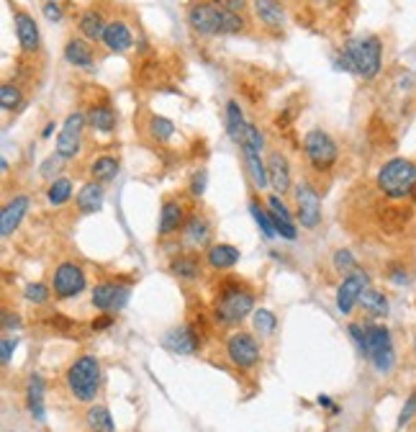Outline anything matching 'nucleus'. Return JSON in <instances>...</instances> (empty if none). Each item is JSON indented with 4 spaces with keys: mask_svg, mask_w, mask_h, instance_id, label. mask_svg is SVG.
<instances>
[{
    "mask_svg": "<svg viewBox=\"0 0 416 432\" xmlns=\"http://www.w3.org/2000/svg\"><path fill=\"white\" fill-rule=\"evenodd\" d=\"M416 414V393H411L408 396V402L404 404V409H401V414H398V427H406L408 422H411V417Z\"/></svg>",
    "mask_w": 416,
    "mask_h": 432,
    "instance_id": "obj_46",
    "label": "nucleus"
},
{
    "mask_svg": "<svg viewBox=\"0 0 416 432\" xmlns=\"http://www.w3.org/2000/svg\"><path fill=\"white\" fill-rule=\"evenodd\" d=\"M247 31V19L244 13L221 8V34H242Z\"/></svg>",
    "mask_w": 416,
    "mask_h": 432,
    "instance_id": "obj_39",
    "label": "nucleus"
},
{
    "mask_svg": "<svg viewBox=\"0 0 416 432\" xmlns=\"http://www.w3.org/2000/svg\"><path fill=\"white\" fill-rule=\"evenodd\" d=\"M188 23L201 36H219L221 34V8L211 0H195L188 6Z\"/></svg>",
    "mask_w": 416,
    "mask_h": 432,
    "instance_id": "obj_9",
    "label": "nucleus"
},
{
    "mask_svg": "<svg viewBox=\"0 0 416 432\" xmlns=\"http://www.w3.org/2000/svg\"><path fill=\"white\" fill-rule=\"evenodd\" d=\"M303 152H306V160L309 165L316 170V173H329L334 162L339 160V147L337 142L321 131V129H314L303 137Z\"/></svg>",
    "mask_w": 416,
    "mask_h": 432,
    "instance_id": "obj_6",
    "label": "nucleus"
},
{
    "mask_svg": "<svg viewBox=\"0 0 416 432\" xmlns=\"http://www.w3.org/2000/svg\"><path fill=\"white\" fill-rule=\"evenodd\" d=\"M26 404H29V412L34 414L36 422H44L47 414H44V383L39 376H31L29 389H26Z\"/></svg>",
    "mask_w": 416,
    "mask_h": 432,
    "instance_id": "obj_32",
    "label": "nucleus"
},
{
    "mask_svg": "<svg viewBox=\"0 0 416 432\" xmlns=\"http://www.w3.org/2000/svg\"><path fill=\"white\" fill-rule=\"evenodd\" d=\"M213 6H219V8H226V10H237V13H244L247 8V3L244 0H211Z\"/></svg>",
    "mask_w": 416,
    "mask_h": 432,
    "instance_id": "obj_48",
    "label": "nucleus"
},
{
    "mask_svg": "<svg viewBox=\"0 0 416 432\" xmlns=\"http://www.w3.org/2000/svg\"><path fill=\"white\" fill-rule=\"evenodd\" d=\"M3 316H6V322H3V327H6V330H10V327H19V316H16V314L10 316L8 312H6Z\"/></svg>",
    "mask_w": 416,
    "mask_h": 432,
    "instance_id": "obj_53",
    "label": "nucleus"
},
{
    "mask_svg": "<svg viewBox=\"0 0 416 432\" xmlns=\"http://www.w3.org/2000/svg\"><path fill=\"white\" fill-rule=\"evenodd\" d=\"M106 21H103V13L98 8H85L80 13L78 19V29L80 34L85 36L87 41H103V34H106Z\"/></svg>",
    "mask_w": 416,
    "mask_h": 432,
    "instance_id": "obj_24",
    "label": "nucleus"
},
{
    "mask_svg": "<svg viewBox=\"0 0 416 432\" xmlns=\"http://www.w3.org/2000/svg\"><path fill=\"white\" fill-rule=\"evenodd\" d=\"M126 299H129V288L118 283H98L93 288V306L100 309V312H111V309H121L126 304Z\"/></svg>",
    "mask_w": 416,
    "mask_h": 432,
    "instance_id": "obj_16",
    "label": "nucleus"
},
{
    "mask_svg": "<svg viewBox=\"0 0 416 432\" xmlns=\"http://www.w3.org/2000/svg\"><path fill=\"white\" fill-rule=\"evenodd\" d=\"M408 219H411V208L406 206L391 204V206L380 208V226H383L386 232H401V229L408 224Z\"/></svg>",
    "mask_w": 416,
    "mask_h": 432,
    "instance_id": "obj_31",
    "label": "nucleus"
},
{
    "mask_svg": "<svg viewBox=\"0 0 416 432\" xmlns=\"http://www.w3.org/2000/svg\"><path fill=\"white\" fill-rule=\"evenodd\" d=\"M242 155H244V165H247V173H250L252 183L257 188H267L270 183V175H267V165L260 160V149H252L247 144H242Z\"/></svg>",
    "mask_w": 416,
    "mask_h": 432,
    "instance_id": "obj_26",
    "label": "nucleus"
},
{
    "mask_svg": "<svg viewBox=\"0 0 416 432\" xmlns=\"http://www.w3.org/2000/svg\"><path fill=\"white\" fill-rule=\"evenodd\" d=\"M250 211H252V216H254V222H257V226L262 229V237L265 239H275V224H272V216H270V211L267 208H262L254 198L250 201Z\"/></svg>",
    "mask_w": 416,
    "mask_h": 432,
    "instance_id": "obj_38",
    "label": "nucleus"
},
{
    "mask_svg": "<svg viewBox=\"0 0 416 432\" xmlns=\"http://www.w3.org/2000/svg\"><path fill=\"white\" fill-rule=\"evenodd\" d=\"M52 131H54V124H47V127H44V131H41V137H44V139L52 137Z\"/></svg>",
    "mask_w": 416,
    "mask_h": 432,
    "instance_id": "obj_54",
    "label": "nucleus"
},
{
    "mask_svg": "<svg viewBox=\"0 0 416 432\" xmlns=\"http://www.w3.org/2000/svg\"><path fill=\"white\" fill-rule=\"evenodd\" d=\"M267 211L272 216V224H275V232L285 239H296L298 237V229H296V222H293L291 211L288 206L281 201V196L275 193V196H267Z\"/></svg>",
    "mask_w": 416,
    "mask_h": 432,
    "instance_id": "obj_18",
    "label": "nucleus"
},
{
    "mask_svg": "<svg viewBox=\"0 0 416 432\" xmlns=\"http://www.w3.org/2000/svg\"><path fill=\"white\" fill-rule=\"evenodd\" d=\"M293 196H296V211H298V222L303 229H316L321 224V196L319 191L311 186L309 180H300L293 186Z\"/></svg>",
    "mask_w": 416,
    "mask_h": 432,
    "instance_id": "obj_7",
    "label": "nucleus"
},
{
    "mask_svg": "<svg viewBox=\"0 0 416 432\" xmlns=\"http://www.w3.org/2000/svg\"><path fill=\"white\" fill-rule=\"evenodd\" d=\"M49 319H52V327H57V330H69V327H72V322H69L67 316H62V314H52L49 316Z\"/></svg>",
    "mask_w": 416,
    "mask_h": 432,
    "instance_id": "obj_49",
    "label": "nucleus"
},
{
    "mask_svg": "<svg viewBox=\"0 0 416 432\" xmlns=\"http://www.w3.org/2000/svg\"><path fill=\"white\" fill-rule=\"evenodd\" d=\"M239 250L234 245H223V242H219V245H211L208 247V252H206V260H208V266L216 268V270H226V268H234L237 263H239Z\"/></svg>",
    "mask_w": 416,
    "mask_h": 432,
    "instance_id": "obj_27",
    "label": "nucleus"
},
{
    "mask_svg": "<svg viewBox=\"0 0 416 432\" xmlns=\"http://www.w3.org/2000/svg\"><path fill=\"white\" fill-rule=\"evenodd\" d=\"M226 358L232 360L237 368L250 371L260 363V345L250 332H234L226 340Z\"/></svg>",
    "mask_w": 416,
    "mask_h": 432,
    "instance_id": "obj_10",
    "label": "nucleus"
},
{
    "mask_svg": "<svg viewBox=\"0 0 416 432\" xmlns=\"http://www.w3.org/2000/svg\"><path fill=\"white\" fill-rule=\"evenodd\" d=\"M275 327H278V322H275V314H272V312H267V309L254 312V330L260 334H270Z\"/></svg>",
    "mask_w": 416,
    "mask_h": 432,
    "instance_id": "obj_41",
    "label": "nucleus"
},
{
    "mask_svg": "<svg viewBox=\"0 0 416 432\" xmlns=\"http://www.w3.org/2000/svg\"><path fill=\"white\" fill-rule=\"evenodd\" d=\"M368 288V273L365 270H352L347 273V278L342 281L337 291V309L342 314H349L355 304H360V296L365 294Z\"/></svg>",
    "mask_w": 416,
    "mask_h": 432,
    "instance_id": "obj_12",
    "label": "nucleus"
},
{
    "mask_svg": "<svg viewBox=\"0 0 416 432\" xmlns=\"http://www.w3.org/2000/svg\"><path fill=\"white\" fill-rule=\"evenodd\" d=\"M334 266H337L339 273H352L355 266H358V260H355V255L349 250H337L334 252Z\"/></svg>",
    "mask_w": 416,
    "mask_h": 432,
    "instance_id": "obj_43",
    "label": "nucleus"
},
{
    "mask_svg": "<svg viewBox=\"0 0 416 432\" xmlns=\"http://www.w3.org/2000/svg\"><path fill=\"white\" fill-rule=\"evenodd\" d=\"M103 183H98V180H90L85 186L78 191V196H75V204H78V211L80 214H96L103 208Z\"/></svg>",
    "mask_w": 416,
    "mask_h": 432,
    "instance_id": "obj_23",
    "label": "nucleus"
},
{
    "mask_svg": "<svg viewBox=\"0 0 416 432\" xmlns=\"http://www.w3.org/2000/svg\"><path fill=\"white\" fill-rule=\"evenodd\" d=\"M329 0H311V6H316V8H321V6H327Z\"/></svg>",
    "mask_w": 416,
    "mask_h": 432,
    "instance_id": "obj_55",
    "label": "nucleus"
},
{
    "mask_svg": "<svg viewBox=\"0 0 416 432\" xmlns=\"http://www.w3.org/2000/svg\"><path fill=\"white\" fill-rule=\"evenodd\" d=\"M252 8L254 16L260 19V23H265L267 29L278 31L285 23V8H283L278 0H252Z\"/></svg>",
    "mask_w": 416,
    "mask_h": 432,
    "instance_id": "obj_22",
    "label": "nucleus"
},
{
    "mask_svg": "<svg viewBox=\"0 0 416 432\" xmlns=\"http://www.w3.org/2000/svg\"><path fill=\"white\" fill-rule=\"evenodd\" d=\"M206 183H208V175H206V170H198V173H193V177H190V196H204L206 191Z\"/></svg>",
    "mask_w": 416,
    "mask_h": 432,
    "instance_id": "obj_45",
    "label": "nucleus"
},
{
    "mask_svg": "<svg viewBox=\"0 0 416 432\" xmlns=\"http://www.w3.org/2000/svg\"><path fill=\"white\" fill-rule=\"evenodd\" d=\"M13 29H16V39L23 54H36L39 52V23L34 21V16H29L26 10L13 8Z\"/></svg>",
    "mask_w": 416,
    "mask_h": 432,
    "instance_id": "obj_13",
    "label": "nucleus"
},
{
    "mask_svg": "<svg viewBox=\"0 0 416 432\" xmlns=\"http://www.w3.org/2000/svg\"><path fill=\"white\" fill-rule=\"evenodd\" d=\"M111 324H113V316L103 314V316H98V322H93V330H106Z\"/></svg>",
    "mask_w": 416,
    "mask_h": 432,
    "instance_id": "obj_51",
    "label": "nucleus"
},
{
    "mask_svg": "<svg viewBox=\"0 0 416 432\" xmlns=\"http://www.w3.org/2000/svg\"><path fill=\"white\" fill-rule=\"evenodd\" d=\"M85 422L93 432H116L113 417H111V412H108L103 404H96V407H90V409H87Z\"/></svg>",
    "mask_w": 416,
    "mask_h": 432,
    "instance_id": "obj_34",
    "label": "nucleus"
},
{
    "mask_svg": "<svg viewBox=\"0 0 416 432\" xmlns=\"http://www.w3.org/2000/svg\"><path fill=\"white\" fill-rule=\"evenodd\" d=\"M62 54H65V62L72 65V67H90L93 59H96V52H93V47H90V41H87L85 36H72V39H67Z\"/></svg>",
    "mask_w": 416,
    "mask_h": 432,
    "instance_id": "obj_21",
    "label": "nucleus"
},
{
    "mask_svg": "<svg viewBox=\"0 0 416 432\" xmlns=\"http://www.w3.org/2000/svg\"><path fill=\"white\" fill-rule=\"evenodd\" d=\"M16 345H19V340H16V337H3V340H0V363H3V365L10 363Z\"/></svg>",
    "mask_w": 416,
    "mask_h": 432,
    "instance_id": "obj_44",
    "label": "nucleus"
},
{
    "mask_svg": "<svg viewBox=\"0 0 416 432\" xmlns=\"http://www.w3.org/2000/svg\"><path fill=\"white\" fill-rule=\"evenodd\" d=\"M183 235L188 237L190 245H198V247L208 245V239H211V224H208V219H206L204 214H190L183 226Z\"/></svg>",
    "mask_w": 416,
    "mask_h": 432,
    "instance_id": "obj_29",
    "label": "nucleus"
},
{
    "mask_svg": "<svg viewBox=\"0 0 416 432\" xmlns=\"http://www.w3.org/2000/svg\"><path fill=\"white\" fill-rule=\"evenodd\" d=\"M162 345H165L170 353L193 355L195 350L201 347V337H198V332H195L193 327L180 324V327H173L170 332H165V337H162Z\"/></svg>",
    "mask_w": 416,
    "mask_h": 432,
    "instance_id": "obj_14",
    "label": "nucleus"
},
{
    "mask_svg": "<svg viewBox=\"0 0 416 432\" xmlns=\"http://www.w3.org/2000/svg\"><path fill=\"white\" fill-rule=\"evenodd\" d=\"M29 206L31 201L29 196H23V193H19V196H13L6 204V208H3V214H0V237H13V232L21 226V222H23V216L29 214Z\"/></svg>",
    "mask_w": 416,
    "mask_h": 432,
    "instance_id": "obj_15",
    "label": "nucleus"
},
{
    "mask_svg": "<svg viewBox=\"0 0 416 432\" xmlns=\"http://www.w3.org/2000/svg\"><path fill=\"white\" fill-rule=\"evenodd\" d=\"M69 198H72V180L69 177H57L47 188V201L52 206H65Z\"/></svg>",
    "mask_w": 416,
    "mask_h": 432,
    "instance_id": "obj_35",
    "label": "nucleus"
},
{
    "mask_svg": "<svg viewBox=\"0 0 416 432\" xmlns=\"http://www.w3.org/2000/svg\"><path fill=\"white\" fill-rule=\"evenodd\" d=\"M414 198H416V191H414Z\"/></svg>",
    "mask_w": 416,
    "mask_h": 432,
    "instance_id": "obj_56",
    "label": "nucleus"
},
{
    "mask_svg": "<svg viewBox=\"0 0 416 432\" xmlns=\"http://www.w3.org/2000/svg\"><path fill=\"white\" fill-rule=\"evenodd\" d=\"M267 175H270V183L278 196L291 191V165H288L285 155H281V152L267 155Z\"/></svg>",
    "mask_w": 416,
    "mask_h": 432,
    "instance_id": "obj_19",
    "label": "nucleus"
},
{
    "mask_svg": "<svg viewBox=\"0 0 416 432\" xmlns=\"http://www.w3.org/2000/svg\"><path fill=\"white\" fill-rule=\"evenodd\" d=\"M23 299L31 301V304H44L49 299V288L44 283H29L26 291H23Z\"/></svg>",
    "mask_w": 416,
    "mask_h": 432,
    "instance_id": "obj_42",
    "label": "nucleus"
},
{
    "mask_svg": "<svg viewBox=\"0 0 416 432\" xmlns=\"http://www.w3.org/2000/svg\"><path fill=\"white\" fill-rule=\"evenodd\" d=\"M185 222H188V219H185V206L180 201L170 198V201H165L162 208H160L157 232H160V237H167V235H173V232H177L180 226H185Z\"/></svg>",
    "mask_w": 416,
    "mask_h": 432,
    "instance_id": "obj_20",
    "label": "nucleus"
},
{
    "mask_svg": "<svg viewBox=\"0 0 416 432\" xmlns=\"http://www.w3.org/2000/svg\"><path fill=\"white\" fill-rule=\"evenodd\" d=\"M87 114L83 111H72L65 124H62V131L57 137V158L62 160H75L80 155V147H83V129H85Z\"/></svg>",
    "mask_w": 416,
    "mask_h": 432,
    "instance_id": "obj_8",
    "label": "nucleus"
},
{
    "mask_svg": "<svg viewBox=\"0 0 416 432\" xmlns=\"http://www.w3.org/2000/svg\"><path fill=\"white\" fill-rule=\"evenodd\" d=\"M391 281H393V283H406L408 278L404 270H396V268H393V270H391Z\"/></svg>",
    "mask_w": 416,
    "mask_h": 432,
    "instance_id": "obj_52",
    "label": "nucleus"
},
{
    "mask_svg": "<svg viewBox=\"0 0 416 432\" xmlns=\"http://www.w3.org/2000/svg\"><path fill=\"white\" fill-rule=\"evenodd\" d=\"M170 273L180 281H198L201 278V257L198 255H177L170 263Z\"/></svg>",
    "mask_w": 416,
    "mask_h": 432,
    "instance_id": "obj_30",
    "label": "nucleus"
},
{
    "mask_svg": "<svg viewBox=\"0 0 416 432\" xmlns=\"http://www.w3.org/2000/svg\"><path fill=\"white\" fill-rule=\"evenodd\" d=\"M44 19L47 21H52V23H57V21H62V16H65V13H62V8H59L57 3H52V0H49V3H44Z\"/></svg>",
    "mask_w": 416,
    "mask_h": 432,
    "instance_id": "obj_47",
    "label": "nucleus"
},
{
    "mask_svg": "<svg viewBox=\"0 0 416 432\" xmlns=\"http://www.w3.org/2000/svg\"><path fill=\"white\" fill-rule=\"evenodd\" d=\"M59 160H62V158H49L47 162L41 165V175H44V177H49V175H52V170H57Z\"/></svg>",
    "mask_w": 416,
    "mask_h": 432,
    "instance_id": "obj_50",
    "label": "nucleus"
},
{
    "mask_svg": "<svg viewBox=\"0 0 416 432\" xmlns=\"http://www.w3.org/2000/svg\"><path fill=\"white\" fill-rule=\"evenodd\" d=\"M414 345H416V340H414Z\"/></svg>",
    "mask_w": 416,
    "mask_h": 432,
    "instance_id": "obj_57",
    "label": "nucleus"
},
{
    "mask_svg": "<svg viewBox=\"0 0 416 432\" xmlns=\"http://www.w3.org/2000/svg\"><path fill=\"white\" fill-rule=\"evenodd\" d=\"M377 191L388 201H404L416 191V162L406 158H393L383 162L375 175Z\"/></svg>",
    "mask_w": 416,
    "mask_h": 432,
    "instance_id": "obj_2",
    "label": "nucleus"
},
{
    "mask_svg": "<svg viewBox=\"0 0 416 432\" xmlns=\"http://www.w3.org/2000/svg\"><path fill=\"white\" fill-rule=\"evenodd\" d=\"M52 285H54L57 299H72L85 288V273L75 263H59L54 278H52Z\"/></svg>",
    "mask_w": 416,
    "mask_h": 432,
    "instance_id": "obj_11",
    "label": "nucleus"
},
{
    "mask_svg": "<svg viewBox=\"0 0 416 432\" xmlns=\"http://www.w3.org/2000/svg\"><path fill=\"white\" fill-rule=\"evenodd\" d=\"M254 309V294L242 283H229L221 288V294L216 296V306H213V316L219 324H239L242 319L252 314Z\"/></svg>",
    "mask_w": 416,
    "mask_h": 432,
    "instance_id": "obj_5",
    "label": "nucleus"
},
{
    "mask_svg": "<svg viewBox=\"0 0 416 432\" xmlns=\"http://www.w3.org/2000/svg\"><path fill=\"white\" fill-rule=\"evenodd\" d=\"M87 124L96 129V131H103V134H108V131H113L118 124V116H116V108L111 106V103H93L90 106V111H87Z\"/></svg>",
    "mask_w": 416,
    "mask_h": 432,
    "instance_id": "obj_25",
    "label": "nucleus"
},
{
    "mask_svg": "<svg viewBox=\"0 0 416 432\" xmlns=\"http://www.w3.org/2000/svg\"><path fill=\"white\" fill-rule=\"evenodd\" d=\"M21 100H23V93L16 83H3V88H0V103L6 111H16L21 106Z\"/></svg>",
    "mask_w": 416,
    "mask_h": 432,
    "instance_id": "obj_40",
    "label": "nucleus"
},
{
    "mask_svg": "<svg viewBox=\"0 0 416 432\" xmlns=\"http://www.w3.org/2000/svg\"><path fill=\"white\" fill-rule=\"evenodd\" d=\"M344 69L355 72L362 80H375L383 67V41L377 36H358L349 39L342 50V62Z\"/></svg>",
    "mask_w": 416,
    "mask_h": 432,
    "instance_id": "obj_1",
    "label": "nucleus"
},
{
    "mask_svg": "<svg viewBox=\"0 0 416 432\" xmlns=\"http://www.w3.org/2000/svg\"><path fill=\"white\" fill-rule=\"evenodd\" d=\"M362 355L375 365L377 374H391L396 365V353H393V340L391 330L386 324H362V343L358 345Z\"/></svg>",
    "mask_w": 416,
    "mask_h": 432,
    "instance_id": "obj_4",
    "label": "nucleus"
},
{
    "mask_svg": "<svg viewBox=\"0 0 416 432\" xmlns=\"http://www.w3.org/2000/svg\"><path fill=\"white\" fill-rule=\"evenodd\" d=\"M247 127H250V121L244 118L239 100H229L226 103V129H229V137H232L234 144H242L244 142Z\"/></svg>",
    "mask_w": 416,
    "mask_h": 432,
    "instance_id": "obj_28",
    "label": "nucleus"
},
{
    "mask_svg": "<svg viewBox=\"0 0 416 432\" xmlns=\"http://www.w3.org/2000/svg\"><path fill=\"white\" fill-rule=\"evenodd\" d=\"M90 175L98 183H111L118 175V160L113 155H100L90 162Z\"/></svg>",
    "mask_w": 416,
    "mask_h": 432,
    "instance_id": "obj_33",
    "label": "nucleus"
},
{
    "mask_svg": "<svg viewBox=\"0 0 416 432\" xmlns=\"http://www.w3.org/2000/svg\"><path fill=\"white\" fill-rule=\"evenodd\" d=\"M103 44H106V50L113 52V54H124V52H129L131 50V44H134L131 26L121 19L108 21L106 34H103Z\"/></svg>",
    "mask_w": 416,
    "mask_h": 432,
    "instance_id": "obj_17",
    "label": "nucleus"
},
{
    "mask_svg": "<svg viewBox=\"0 0 416 432\" xmlns=\"http://www.w3.org/2000/svg\"><path fill=\"white\" fill-rule=\"evenodd\" d=\"M69 393L78 402L87 404L96 402L98 391H100V363L96 355H80L69 363L67 374H65Z\"/></svg>",
    "mask_w": 416,
    "mask_h": 432,
    "instance_id": "obj_3",
    "label": "nucleus"
},
{
    "mask_svg": "<svg viewBox=\"0 0 416 432\" xmlns=\"http://www.w3.org/2000/svg\"><path fill=\"white\" fill-rule=\"evenodd\" d=\"M146 134L155 139V142H170L173 134H175V124L165 116H149Z\"/></svg>",
    "mask_w": 416,
    "mask_h": 432,
    "instance_id": "obj_37",
    "label": "nucleus"
},
{
    "mask_svg": "<svg viewBox=\"0 0 416 432\" xmlns=\"http://www.w3.org/2000/svg\"><path fill=\"white\" fill-rule=\"evenodd\" d=\"M360 304H362V309L373 316H386L388 314V299L380 294V291L365 288V294L360 296Z\"/></svg>",
    "mask_w": 416,
    "mask_h": 432,
    "instance_id": "obj_36",
    "label": "nucleus"
}]
</instances>
